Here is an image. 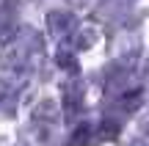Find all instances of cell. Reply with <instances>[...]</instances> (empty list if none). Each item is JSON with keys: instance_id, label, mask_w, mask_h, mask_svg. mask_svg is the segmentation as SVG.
<instances>
[]
</instances>
